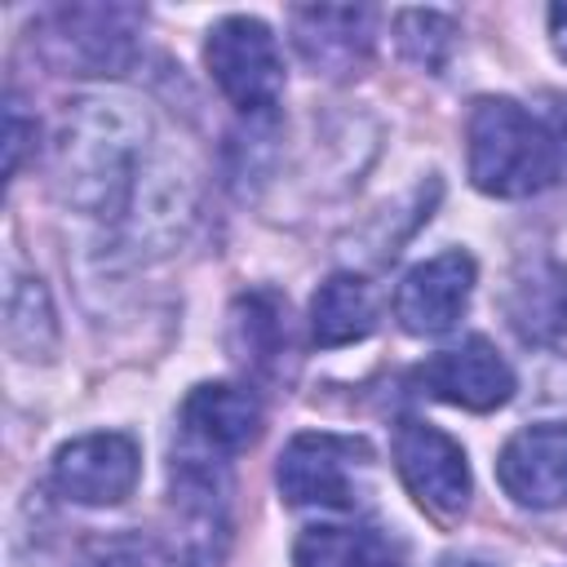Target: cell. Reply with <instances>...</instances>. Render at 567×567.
I'll use <instances>...</instances> for the list:
<instances>
[{"label": "cell", "instance_id": "cell-1", "mask_svg": "<svg viewBox=\"0 0 567 567\" xmlns=\"http://www.w3.org/2000/svg\"><path fill=\"white\" fill-rule=\"evenodd\" d=\"M146 111L128 97H80L53 142L58 195L102 221H124L133 190L146 173Z\"/></svg>", "mask_w": 567, "mask_h": 567}, {"label": "cell", "instance_id": "cell-2", "mask_svg": "<svg viewBox=\"0 0 567 567\" xmlns=\"http://www.w3.org/2000/svg\"><path fill=\"white\" fill-rule=\"evenodd\" d=\"M470 182L492 199H527L558 177V137L514 97H478L465 120Z\"/></svg>", "mask_w": 567, "mask_h": 567}, {"label": "cell", "instance_id": "cell-3", "mask_svg": "<svg viewBox=\"0 0 567 567\" xmlns=\"http://www.w3.org/2000/svg\"><path fill=\"white\" fill-rule=\"evenodd\" d=\"M204 66L239 115H270L284 97V58L261 18L230 13L208 27Z\"/></svg>", "mask_w": 567, "mask_h": 567}, {"label": "cell", "instance_id": "cell-4", "mask_svg": "<svg viewBox=\"0 0 567 567\" xmlns=\"http://www.w3.org/2000/svg\"><path fill=\"white\" fill-rule=\"evenodd\" d=\"M142 13L124 4H62L40 22V44L66 75H120L137 58Z\"/></svg>", "mask_w": 567, "mask_h": 567}, {"label": "cell", "instance_id": "cell-5", "mask_svg": "<svg viewBox=\"0 0 567 567\" xmlns=\"http://www.w3.org/2000/svg\"><path fill=\"white\" fill-rule=\"evenodd\" d=\"M168 558L177 567H217L230 540L226 474L213 456H173L168 474Z\"/></svg>", "mask_w": 567, "mask_h": 567}, {"label": "cell", "instance_id": "cell-6", "mask_svg": "<svg viewBox=\"0 0 567 567\" xmlns=\"http://www.w3.org/2000/svg\"><path fill=\"white\" fill-rule=\"evenodd\" d=\"M372 465V447L363 439L301 430L284 443L275 483L279 496L297 509H354L359 478Z\"/></svg>", "mask_w": 567, "mask_h": 567}, {"label": "cell", "instance_id": "cell-7", "mask_svg": "<svg viewBox=\"0 0 567 567\" xmlns=\"http://www.w3.org/2000/svg\"><path fill=\"white\" fill-rule=\"evenodd\" d=\"M394 470L403 478V487L416 496L421 509H430L434 518H456L465 505H470V461H465V447L443 434L439 425L430 421H399L394 430Z\"/></svg>", "mask_w": 567, "mask_h": 567}, {"label": "cell", "instance_id": "cell-8", "mask_svg": "<svg viewBox=\"0 0 567 567\" xmlns=\"http://www.w3.org/2000/svg\"><path fill=\"white\" fill-rule=\"evenodd\" d=\"M49 474H53V487L71 505L106 509V505H120L124 496H133V487L142 478V447L124 430L80 434L53 452Z\"/></svg>", "mask_w": 567, "mask_h": 567}, {"label": "cell", "instance_id": "cell-9", "mask_svg": "<svg viewBox=\"0 0 567 567\" xmlns=\"http://www.w3.org/2000/svg\"><path fill=\"white\" fill-rule=\"evenodd\" d=\"M412 381L430 399L465 408V412H496L514 399V368L487 337H465L461 346L430 354L412 372Z\"/></svg>", "mask_w": 567, "mask_h": 567}, {"label": "cell", "instance_id": "cell-10", "mask_svg": "<svg viewBox=\"0 0 567 567\" xmlns=\"http://www.w3.org/2000/svg\"><path fill=\"white\" fill-rule=\"evenodd\" d=\"M474 257L461 248L434 252L425 261H416L399 288H394V319L403 332L412 337H439L447 328H456V319L470 306L474 292Z\"/></svg>", "mask_w": 567, "mask_h": 567}, {"label": "cell", "instance_id": "cell-11", "mask_svg": "<svg viewBox=\"0 0 567 567\" xmlns=\"http://www.w3.org/2000/svg\"><path fill=\"white\" fill-rule=\"evenodd\" d=\"M496 483L523 509L567 505V425L540 421L518 430L496 456Z\"/></svg>", "mask_w": 567, "mask_h": 567}, {"label": "cell", "instance_id": "cell-12", "mask_svg": "<svg viewBox=\"0 0 567 567\" xmlns=\"http://www.w3.org/2000/svg\"><path fill=\"white\" fill-rule=\"evenodd\" d=\"M292 44L315 75H359L372 49V9L354 4H301L288 13Z\"/></svg>", "mask_w": 567, "mask_h": 567}, {"label": "cell", "instance_id": "cell-13", "mask_svg": "<svg viewBox=\"0 0 567 567\" xmlns=\"http://www.w3.org/2000/svg\"><path fill=\"white\" fill-rule=\"evenodd\" d=\"M182 434L199 447V456H235L261 434V403L248 385L204 381L182 399Z\"/></svg>", "mask_w": 567, "mask_h": 567}, {"label": "cell", "instance_id": "cell-14", "mask_svg": "<svg viewBox=\"0 0 567 567\" xmlns=\"http://www.w3.org/2000/svg\"><path fill=\"white\" fill-rule=\"evenodd\" d=\"M505 315L523 341H540V346L563 341L567 337V266L554 257L523 266L509 284Z\"/></svg>", "mask_w": 567, "mask_h": 567}, {"label": "cell", "instance_id": "cell-15", "mask_svg": "<svg viewBox=\"0 0 567 567\" xmlns=\"http://www.w3.org/2000/svg\"><path fill=\"white\" fill-rule=\"evenodd\" d=\"M372 328H377V297H372L368 279H359L350 270H337L315 288V297H310V337H315V346H323V350L354 346V341L372 337Z\"/></svg>", "mask_w": 567, "mask_h": 567}, {"label": "cell", "instance_id": "cell-16", "mask_svg": "<svg viewBox=\"0 0 567 567\" xmlns=\"http://www.w3.org/2000/svg\"><path fill=\"white\" fill-rule=\"evenodd\" d=\"M292 558L297 567H403V545L381 527L319 523L301 532Z\"/></svg>", "mask_w": 567, "mask_h": 567}, {"label": "cell", "instance_id": "cell-17", "mask_svg": "<svg viewBox=\"0 0 567 567\" xmlns=\"http://www.w3.org/2000/svg\"><path fill=\"white\" fill-rule=\"evenodd\" d=\"M4 341L18 359H49L58 350V319L44 284L13 270L4 292Z\"/></svg>", "mask_w": 567, "mask_h": 567}, {"label": "cell", "instance_id": "cell-18", "mask_svg": "<svg viewBox=\"0 0 567 567\" xmlns=\"http://www.w3.org/2000/svg\"><path fill=\"white\" fill-rule=\"evenodd\" d=\"M284 301L275 292H252L235 306L230 315V346L244 368H270L279 350L288 346V323H284Z\"/></svg>", "mask_w": 567, "mask_h": 567}, {"label": "cell", "instance_id": "cell-19", "mask_svg": "<svg viewBox=\"0 0 567 567\" xmlns=\"http://www.w3.org/2000/svg\"><path fill=\"white\" fill-rule=\"evenodd\" d=\"M394 44L412 66L439 75L456 49V22L439 9H403L394 13Z\"/></svg>", "mask_w": 567, "mask_h": 567}, {"label": "cell", "instance_id": "cell-20", "mask_svg": "<svg viewBox=\"0 0 567 567\" xmlns=\"http://www.w3.org/2000/svg\"><path fill=\"white\" fill-rule=\"evenodd\" d=\"M75 567H146V558L133 540H111V545H97L93 554H84Z\"/></svg>", "mask_w": 567, "mask_h": 567}, {"label": "cell", "instance_id": "cell-21", "mask_svg": "<svg viewBox=\"0 0 567 567\" xmlns=\"http://www.w3.org/2000/svg\"><path fill=\"white\" fill-rule=\"evenodd\" d=\"M549 44H554V53L567 62V0L549 4Z\"/></svg>", "mask_w": 567, "mask_h": 567}, {"label": "cell", "instance_id": "cell-22", "mask_svg": "<svg viewBox=\"0 0 567 567\" xmlns=\"http://www.w3.org/2000/svg\"><path fill=\"white\" fill-rule=\"evenodd\" d=\"M439 567H487V563H478V558H461V554H447V558H439Z\"/></svg>", "mask_w": 567, "mask_h": 567}]
</instances>
